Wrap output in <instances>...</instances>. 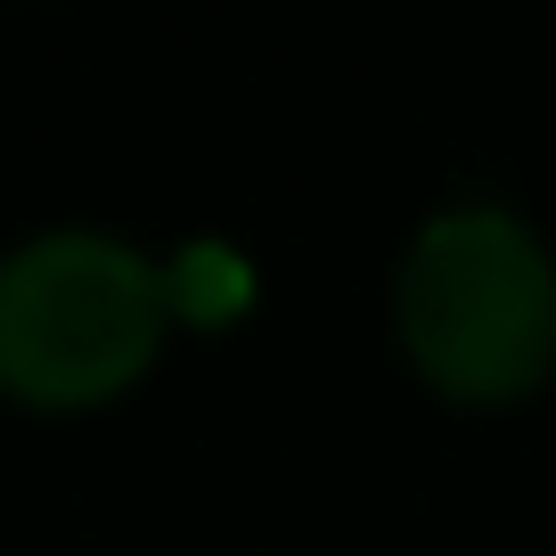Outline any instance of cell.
<instances>
[{"mask_svg": "<svg viewBox=\"0 0 556 556\" xmlns=\"http://www.w3.org/2000/svg\"><path fill=\"white\" fill-rule=\"evenodd\" d=\"M393 336L442 401L507 409L556 368V238L491 189H458L393 254Z\"/></svg>", "mask_w": 556, "mask_h": 556, "instance_id": "6da1fadb", "label": "cell"}, {"mask_svg": "<svg viewBox=\"0 0 556 556\" xmlns=\"http://www.w3.org/2000/svg\"><path fill=\"white\" fill-rule=\"evenodd\" d=\"M173 312V262L131 229H25L0 245V393L25 409H99L156 368Z\"/></svg>", "mask_w": 556, "mask_h": 556, "instance_id": "7a4b0ae2", "label": "cell"}]
</instances>
